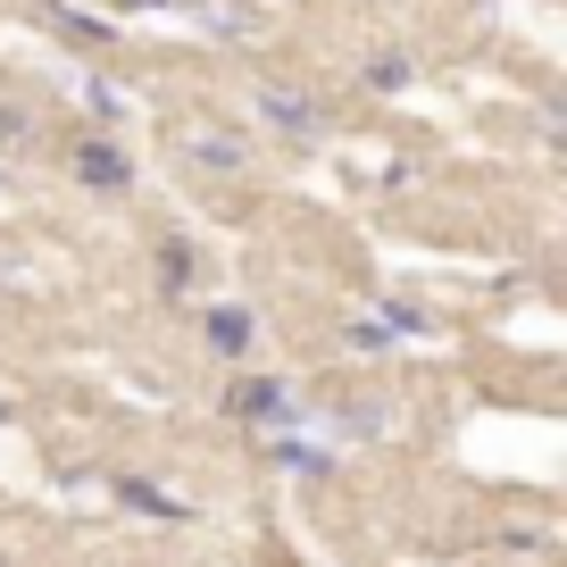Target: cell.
I'll use <instances>...</instances> for the list:
<instances>
[{"label":"cell","instance_id":"cell-2","mask_svg":"<svg viewBox=\"0 0 567 567\" xmlns=\"http://www.w3.org/2000/svg\"><path fill=\"white\" fill-rule=\"evenodd\" d=\"M250 334H259V326H250V309H217V318H209V342H217V351H234V359L250 351Z\"/></svg>","mask_w":567,"mask_h":567},{"label":"cell","instance_id":"cell-1","mask_svg":"<svg viewBox=\"0 0 567 567\" xmlns=\"http://www.w3.org/2000/svg\"><path fill=\"white\" fill-rule=\"evenodd\" d=\"M226 409H234V417H250V425H292V417H301V401H292L284 384H267V375L234 384V392H226Z\"/></svg>","mask_w":567,"mask_h":567},{"label":"cell","instance_id":"cell-5","mask_svg":"<svg viewBox=\"0 0 567 567\" xmlns=\"http://www.w3.org/2000/svg\"><path fill=\"white\" fill-rule=\"evenodd\" d=\"M18 142H25V117H18V109H0V151H18Z\"/></svg>","mask_w":567,"mask_h":567},{"label":"cell","instance_id":"cell-4","mask_svg":"<svg viewBox=\"0 0 567 567\" xmlns=\"http://www.w3.org/2000/svg\"><path fill=\"white\" fill-rule=\"evenodd\" d=\"M75 167H84L92 184H125V159L109 151V142H84V159H75Z\"/></svg>","mask_w":567,"mask_h":567},{"label":"cell","instance_id":"cell-3","mask_svg":"<svg viewBox=\"0 0 567 567\" xmlns=\"http://www.w3.org/2000/svg\"><path fill=\"white\" fill-rule=\"evenodd\" d=\"M267 117H276L284 134H309V125H318V109H309V101H292V92H267Z\"/></svg>","mask_w":567,"mask_h":567}]
</instances>
